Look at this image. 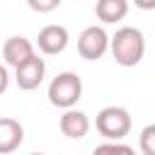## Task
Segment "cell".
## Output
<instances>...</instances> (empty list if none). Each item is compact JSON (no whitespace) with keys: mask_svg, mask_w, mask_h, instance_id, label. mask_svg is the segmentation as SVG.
Here are the masks:
<instances>
[{"mask_svg":"<svg viewBox=\"0 0 155 155\" xmlns=\"http://www.w3.org/2000/svg\"><path fill=\"white\" fill-rule=\"evenodd\" d=\"M68 29L61 27V24H46L39 36H36V44H39V51L46 53V56H58L65 51L68 46Z\"/></svg>","mask_w":155,"mask_h":155,"instance_id":"6","label":"cell"},{"mask_svg":"<svg viewBox=\"0 0 155 155\" xmlns=\"http://www.w3.org/2000/svg\"><path fill=\"white\" fill-rule=\"evenodd\" d=\"M80 97H82V80L70 70L58 73L48 85V102L53 107H58V109L75 107Z\"/></svg>","mask_w":155,"mask_h":155,"instance_id":"2","label":"cell"},{"mask_svg":"<svg viewBox=\"0 0 155 155\" xmlns=\"http://www.w3.org/2000/svg\"><path fill=\"white\" fill-rule=\"evenodd\" d=\"M140 153L143 155H155V124H148L140 131Z\"/></svg>","mask_w":155,"mask_h":155,"instance_id":"11","label":"cell"},{"mask_svg":"<svg viewBox=\"0 0 155 155\" xmlns=\"http://www.w3.org/2000/svg\"><path fill=\"white\" fill-rule=\"evenodd\" d=\"M24 140V128L19 121L2 116L0 119V155H10L15 153Z\"/></svg>","mask_w":155,"mask_h":155,"instance_id":"9","label":"cell"},{"mask_svg":"<svg viewBox=\"0 0 155 155\" xmlns=\"http://www.w3.org/2000/svg\"><path fill=\"white\" fill-rule=\"evenodd\" d=\"M58 128H61V133L65 136V138H85L87 136V131H90V119H87V114L85 111H80V109H65V114L61 116V121H58Z\"/></svg>","mask_w":155,"mask_h":155,"instance_id":"7","label":"cell"},{"mask_svg":"<svg viewBox=\"0 0 155 155\" xmlns=\"http://www.w3.org/2000/svg\"><path fill=\"white\" fill-rule=\"evenodd\" d=\"M94 126H97V131H99L102 138H107V140H121L131 131V114L124 107H104L97 114Z\"/></svg>","mask_w":155,"mask_h":155,"instance_id":"3","label":"cell"},{"mask_svg":"<svg viewBox=\"0 0 155 155\" xmlns=\"http://www.w3.org/2000/svg\"><path fill=\"white\" fill-rule=\"evenodd\" d=\"M44 75H46V63H44V58H39L36 53L15 68V82H17V87L24 90V92L36 90V87L44 82Z\"/></svg>","mask_w":155,"mask_h":155,"instance_id":"5","label":"cell"},{"mask_svg":"<svg viewBox=\"0 0 155 155\" xmlns=\"http://www.w3.org/2000/svg\"><path fill=\"white\" fill-rule=\"evenodd\" d=\"M31 56H34V46L24 36H10L2 44V58H5V65H10V68H17L19 63H24Z\"/></svg>","mask_w":155,"mask_h":155,"instance_id":"8","label":"cell"},{"mask_svg":"<svg viewBox=\"0 0 155 155\" xmlns=\"http://www.w3.org/2000/svg\"><path fill=\"white\" fill-rule=\"evenodd\" d=\"M138 10H155V0H133Z\"/></svg>","mask_w":155,"mask_h":155,"instance_id":"14","label":"cell"},{"mask_svg":"<svg viewBox=\"0 0 155 155\" xmlns=\"http://www.w3.org/2000/svg\"><path fill=\"white\" fill-rule=\"evenodd\" d=\"M27 5L39 15H46V12H53L61 5V0H27Z\"/></svg>","mask_w":155,"mask_h":155,"instance_id":"13","label":"cell"},{"mask_svg":"<svg viewBox=\"0 0 155 155\" xmlns=\"http://www.w3.org/2000/svg\"><path fill=\"white\" fill-rule=\"evenodd\" d=\"M94 15L104 24H116L128 15V0H97Z\"/></svg>","mask_w":155,"mask_h":155,"instance_id":"10","label":"cell"},{"mask_svg":"<svg viewBox=\"0 0 155 155\" xmlns=\"http://www.w3.org/2000/svg\"><path fill=\"white\" fill-rule=\"evenodd\" d=\"M111 56L119 65L133 68L145 56V36L136 27H121L111 36Z\"/></svg>","mask_w":155,"mask_h":155,"instance_id":"1","label":"cell"},{"mask_svg":"<svg viewBox=\"0 0 155 155\" xmlns=\"http://www.w3.org/2000/svg\"><path fill=\"white\" fill-rule=\"evenodd\" d=\"M94 153H126V155H131L133 148H131V145H124V143H119V140H109V143L97 145Z\"/></svg>","mask_w":155,"mask_h":155,"instance_id":"12","label":"cell"},{"mask_svg":"<svg viewBox=\"0 0 155 155\" xmlns=\"http://www.w3.org/2000/svg\"><path fill=\"white\" fill-rule=\"evenodd\" d=\"M107 48H111V36L102 29V27H87L82 29V34L78 36V53L85 61H97L107 53Z\"/></svg>","mask_w":155,"mask_h":155,"instance_id":"4","label":"cell"}]
</instances>
